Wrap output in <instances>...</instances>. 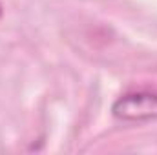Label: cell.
<instances>
[{
	"mask_svg": "<svg viewBox=\"0 0 157 155\" xmlns=\"http://www.w3.org/2000/svg\"><path fill=\"white\" fill-rule=\"evenodd\" d=\"M112 115L128 124H146L157 120V91L139 89L121 95L112 106Z\"/></svg>",
	"mask_w": 157,
	"mask_h": 155,
	"instance_id": "1",
	"label": "cell"
},
{
	"mask_svg": "<svg viewBox=\"0 0 157 155\" xmlns=\"http://www.w3.org/2000/svg\"><path fill=\"white\" fill-rule=\"evenodd\" d=\"M0 15H2V6H0Z\"/></svg>",
	"mask_w": 157,
	"mask_h": 155,
	"instance_id": "2",
	"label": "cell"
}]
</instances>
